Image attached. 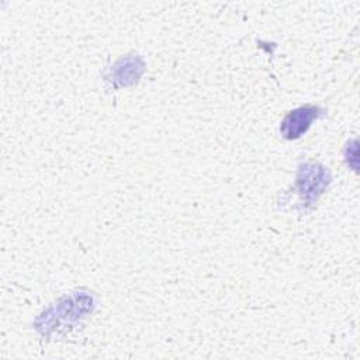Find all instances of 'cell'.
<instances>
[{"label":"cell","instance_id":"6da1fadb","mask_svg":"<svg viewBox=\"0 0 360 360\" xmlns=\"http://www.w3.org/2000/svg\"><path fill=\"white\" fill-rule=\"evenodd\" d=\"M318 111H319L318 107H314V105H305L291 111L281 124L280 129L283 135L288 139L298 138L301 134H304L309 128L311 122L316 120Z\"/></svg>","mask_w":360,"mask_h":360}]
</instances>
